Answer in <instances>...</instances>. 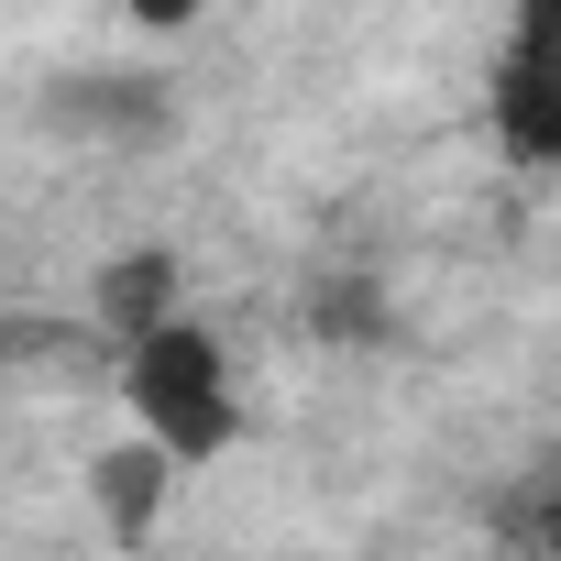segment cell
I'll use <instances>...</instances> for the list:
<instances>
[{
    "instance_id": "1",
    "label": "cell",
    "mask_w": 561,
    "mask_h": 561,
    "mask_svg": "<svg viewBox=\"0 0 561 561\" xmlns=\"http://www.w3.org/2000/svg\"><path fill=\"white\" fill-rule=\"evenodd\" d=\"M133 408H144V440L154 451H209L220 430H231V397H220V353L198 342V331H144V353H133Z\"/></svg>"
},
{
    "instance_id": "2",
    "label": "cell",
    "mask_w": 561,
    "mask_h": 561,
    "mask_svg": "<svg viewBox=\"0 0 561 561\" xmlns=\"http://www.w3.org/2000/svg\"><path fill=\"white\" fill-rule=\"evenodd\" d=\"M495 122L517 154H561V0H517L495 56Z\"/></svg>"
}]
</instances>
